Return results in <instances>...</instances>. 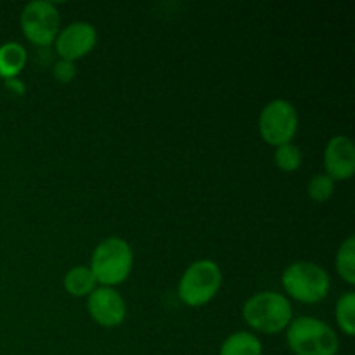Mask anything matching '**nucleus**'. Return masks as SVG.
<instances>
[{
    "label": "nucleus",
    "mask_w": 355,
    "mask_h": 355,
    "mask_svg": "<svg viewBox=\"0 0 355 355\" xmlns=\"http://www.w3.org/2000/svg\"><path fill=\"white\" fill-rule=\"evenodd\" d=\"M243 315H245L246 322L257 331L277 335L286 329V326H290L293 311L284 295L263 291V293H257L246 300L245 307H243Z\"/></svg>",
    "instance_id": "nucleus-1"
},
{
    "label": "nucleus",
    "mask_w": 355,
    "mask_h": 355,
    "mask_svg": "<svg viewBox=\"0 0 355 355\" xmlns=\"http://www.w3.org/2000/svg\"><path fill=\"white\" fill-rule=\"evenodd\" d=\"M288 345L295 355H336L338 336L326 322L304 315L288 326Z\"/></svg>",
    "instance_id": "nucleus-2"
},
{
    "label": "nucleus",
    "mask_w": 355,
    "mask_h": 355,
    "mask_svg": "<svg viewBox=\"0 0 355 355\" xmlns=\"http://www.w3.org/2000/svg\"><path fill=\"white\" fill-rule=\"evenodd\" d=\"M134 255L127 241L120 238H107L99 243L92 253V270L96 283L103 286H114L123 283L132 270Z\"/></svg>",
    "instance_id": "nucleus-3"
},
{
    "label": "nucleus",
    "mask_w": 355,
    "mask_h": 355,
    "mask_svg": "<svg viewBox=\"0 0 355 355\" xmlns=\"http://www.w3.org/2000/svg\"><path fill=\"white\" fill-rule=\"evenodd\" d=\"M283 286L288 295L304 304H318L328 295L331 281L318 263L295 262L284 270Z\"/></svg>",
    "instance_id": "nucleus-4"
},
{
    "label": "nucleus",
    "mask_w": 355,
    "mask_h": 355,
    "mask_svg": "<svg viewBox=\"0 0 355 355\" xmlns=\"http://www.w3.org/2000/svg\"><path fill=\"white\" fill-rule=\"evenodd\" d=\"M220 284V267L214 260H198L180 277L179 297L186 305L200 307L217 295Z\"/></svg>",
    "instance_id": "nucleus-5"
},
{
    "label": "nucleus",
    "mask_w": 355,
    "mask_h": 355,
    "mask_svg": "<svg viewBox=\"0 0 355 355\" xmlns=\"http://www.w3.org/2000/svg\"><path fill=\"white\" fill-rule=\"evenodd\" d=\"M298 128V114L293 104L276 99L267 104L259 118V130L263 141L272 146L288 144Z\"/></svg>",
    "instance_id": "nucleus-6"
},
{
    "label": "nucleus",
    "mask_w": 355,
    "mask_h": 355,
    "mask_svg": "<svg viewBox=\"0 0 355 355\" xmlns=\"http://www.w3.org/2000/svg\"><path fill=\"white\" fill-rule=\"evenodd\" d=\"M59 10L55 3L35 0L24 6L21 12V30L35 45H49L55 40L59 31Z\"/></svg>",
    "instance_id": "nucleus-7"
},
{
    "label": "nucleus",
    "mask_w": 355,
    "mask_h": 355,
    "mask_svg": "<svg viewBox=\"0 0 355 355\" xmlns=\"http://www.w3.org/2000/svg\"><path fill=\"white\" fill-rule=\"evenodd\" d=\"M97 42V31L87 21H76L68 24L55 37V51L64 61H76L94 49Z\"/></svg>",
    "instance_id": "nucleus-8"
},
{
    "label": "nucleus",
    "mask_w": 355,
    "mask_h": 355,
    "mask_svg": "<svg viewBox=\"0 0 355 355\" xmlns=\"http://www.w3.org/2000/svg\"><path fill=\"white\" fill-rule=\"evenodd\" d=\"M89 314L96 322L106 328H113L123 322L127 307L125 300L116 290L110 286H101L89 295Z\"/></svg>",
    "instance_id": "nucleus-9"
},
{
    "label": "nucleus",
    "mask_w": 355,
    "mask_h": 355,
    "mask_svg": "<svg viewBox=\"0 0 355 355\" xmlns=\"http://www.w3.org/2000/svg\"><path fill=\"white\" fill-rule=\"evenodd\" d=\"M326 175L333 180H347L355 172V146L347 135H335L324 151Z\"/></svg>",
    "instance_id": "nucleus-10"
},
{
    "label": "nucleus",
    "mask_w": 355,
    "mask_h": 355,
    "mask_svg": "<svg viewBox=\"0 0 355 355\" xmlns=\"http://www.w3.org/2000/svg\"><path fill=\"white\" fill-rule=\"evenodd\" d=\"M26 49L17 42L0 45V78L10 80L21 73L26 64Z\"/></svg>",
    "instance_id": "nucleus-11"
},
{
    "label": "nucleus",
    "mask_w": 355,
    "mask_h": 355,
    "mask_svg": "<svg viewBox=\"0 0 355 355\" xmlns=\"http://www.w3.org/2000/svg\"><path fill=\"white\" fill-rule=\"evenodd\" d=\"M220 355H262V343L252 333L238 331L225 338Z\"/></svg>",
    "instance_id": "nucleus-12"
},
{
    "label": "nucleus",
    "mask_w": 355,
    "mask_h": 355,
    "mask_svg": "<svg viewBox=\"0 0 355 355\" xmlns=\"http://www.w3.org/2000/svg\"><path fill=\"white\" fill-rule=\"evenodd\" d=\"M64 288L73 297H85L96 290V277L90 267H73L64 276Z\"/></svg>",
    "instance_id": "nucleus-13"
},
{
    "label": "nucleus",
    "mask_w": 355,
    "mask_h": 355,
    "mask_svg": "<svg viewBox=\"0 0 355 355\" xmlns=\"http://www.w3.org/2000/svg\"><path fill=\"white\" fill-rule=\"evenodd\" d=\"M336 270L349 284H355V238L349 236L336 253Z\"/></svg>",
    "instance_id": "nucleus-14"
},
{
    "label": "nucleus",
    "mask_w": 355,
    "mask_h": 355,
    "mask_svg": "<svg viewBox=\"0 0 355 355\" xmlns=\"http://www.w3.org/2000/svg\"><path fill=\"white\" fill-rule=\"evenodd\" d=\"M354 307H355V293L349 291L343 295L336 304V321L342 331L345 335L352 336L355 333V319H354Z\"/></svg>",
    "instance_id": "nucleus-15"
},
{
    "label": "nucleus",
    "mask_w": 355,
    "mask_h": 355,
    "mask_svg": "<svg viewBox=\"0 0 355 355\" xmlns=\"http://www.w3.org/2000/svg\"><path fill=\"white\" fill-rule=\"evenodd\" d=\"M274 159L283 172H295L302 163V153L297 146L288 142V144L277 146Z\"/></svg>",
    "instance_id": "nucleus-16"
},
{
    "label": "nucleus",
    "mask_w": 355,
    "mask_h": 355,
    "mask_svg": "<svg viewBox=\"0 0 355 355\" xmlns=\"http://www.w3.org/2000/svg\"><path fill=\"white\" fill-rule=\"evenodd\" d=\"M335 193V180L326 173L314 175L309 182V196L314 201H328Z\"/></svg>",
    "instance_id": "nucleus-17"
},
{
    "label": "nucleus",
    "mask_w": 355,
    "mask_h": 355,
    "mask_svg": "<svg viewBox=\"0 0 355 355\" xmlns=\"http://www.w3.org/2000/svg\"><path fill=\"white\" fill-rule=\"evenodd\" d=\"M75 75H76V69H75V64H73L71 61H64V59H61V61L55 62L54 76L61 83L71 82V80L75 78Z\"/></svg>",
    "instance_id": "nucleus-18"
},
{
    "label": "nucleus",
    "mask_w": 355,
    "mask_h": 355,
    "mask_svg": "<svg viewBox=\"0 0 355 355\" xmlns=\"http://www.w3.org/2000/svg\"><path fill=\"white\" fill-rule=\"evenodd\" d=\"M7 87H9V89H14L16 92H19V94L24 92V87L21 85V82H17V80H14V78L7 80Z\"/></svg>",
    "instance_id": "nucleus-19"
}]
</instances>
